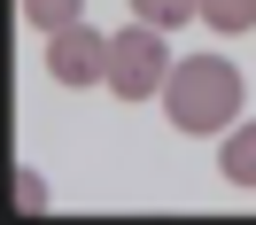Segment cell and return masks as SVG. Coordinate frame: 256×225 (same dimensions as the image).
I'll return each mask as SVG.
<instances>
[{
    "label": "cell",
    "instance_id": "cell-1",
    "mask_svg": "<svg viewBox=\"0 0 256 225\" xmlns=\"http://www.w3.org/2000/svg\"><path fill=\"white\" fill-rule=\"evenodd\" d=\"M163 109H171L178 132H225L240 116V70L225 54H194V62H171L163 78Z\"/></svg>",
    "mask_w": 256,
    "mask_h": 225
},
{
    "label": "cell",
    "instance_id": "cell-2",
    "mask_svg": "<svg viewBox=\"0 0 256 225\" xmlns=\"http://www.w3.org/2000/svg\"><path fill=\"white\" fill-rule=\"evenodd\" d=\"M163 78H171V54H163V32L132 16L124 32L109 39V94H116V101H148V94H163Z\"/></svg>",
    "mask_w": 256,
    "mask_h": 225
},
{
    "label": "cell",
    "instance_id": "cell-3",
    "mask_svg": "<svg viewBox=\"0 0 256 225\" xmlns=\"http://www.w3.org/2000/svg\"><path fill=\"white\" fill-rule=\"evenodd\" d=\"M47 78L62 86H109V39L94 24H70V32L47 39Z\"/></svg>",
    "mask_w": 256,
    "mask_h": 225
},
{
    "label": "cell",
    "instance_id": "cell-4",
    "mask_svg": "<svg viewBox=\"0 0 256 225\" xmlns=\"http://www.w3.org/2000/svg\"><path fill=\"white\" fill-rule=\"evenodd\" d=\"M218 171L233 186H256V124H233V140L218 148Z\"/></svg>",
    "mask_w": 256,
    "mask_h": 225
},
{
    "label": "cell",
    "instance_id": "cell-5",
    "mask_svg": "<svg viewBox=\"0 0 256 225\" xmlns=\"http://www.w3.org/2000/svg\"><path fill=\"white\" fill-rule=\"evenodd\" d=\"M24 24H39V32H70V24H86V0H24Z\"/></svg>",
    "mask_w": 256,
    "mask_h": 225
},
{
    "label": "cell",
    "instance_id": "cell-6",
    "mask_svg": "<svg viewBox=\"0 0 256 225\" xmlns=\"http://www.w3.org/2000/svg\"><path fill=\"white\" fill-rule=\"evenodd\" d=\"M132 16L156 24V32H171V24H202V0H132Z\"/></svg>",
    "mask_w": 256,
    "mask_h": 225
},
{
    "label": "cell",
    "instance_id": "cell-7",
    "mask_svg": "<svg viewBox=\"0 0 256 225\" xmlns=\"http://www.w3.org/2000/svg\"><path fill=\"white\" fill-rule=\"evenodd\" d=\"M202 24H218V32H256V0H202Z\"/></svg>",
    "mask_w": 256,
    "mask_h": 225
},
{
    "label": "cell",
    "instance_id": "cell-8",
    "mask_svg": "<svg viewBox=\"0 0 256 225\" xmlns=\"http://www.w3.org/2000/svg\"><path fill=\"white\" fill-rule=\"evenodd\" d=\"M8 194H16L24 218H39V210H47V178H39V171H16V178H8Z\"/></svg>",
    "mask_w": 256,
    "mask_h": 225
}]
</instances>
